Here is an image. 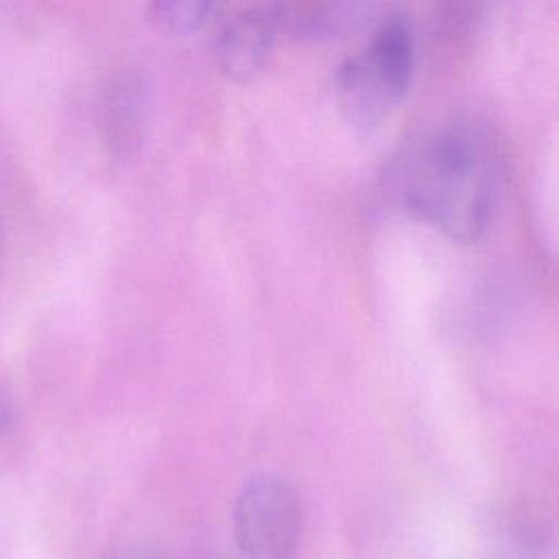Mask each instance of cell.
<instances>
[{
  "label": "cell",
  "mask_w": 559,
  "mask_h": 559,
  "mask_svg": "<svg viewBox=\"0 0 559 559\" xmlns=\"http://www.w3.org/2000/svg\"><path fill=\"white\" fill-rule=\"evenodd\" d=\"M502 183L496 140L467 118L439 120L406 142L391 168L400 205L459 242H474L493 221Z\"/></svg>",
  "instance_id": "obj_1"
},
{
  "label": "cell",
  "mask_w": 559,
  "mask_h": 559,
  "mask_svg": "<svg viewBox=\"0 0 559 559\" xmlns=\"http://www.w3.org/2000/svg\"><path fill=\"white\" fill-rule=\"evenodd\" d=\"M415 66V31L404 13L380 20L369 41L338 68V96L356 122L384 118L406 94Z\"/></svg>",
  "instance_id": "obj_2"
},
{
  "label": "cell",
  "mask_w": 559,
  "mask_h": 559,
  "mask_svg": "<svg viewBox=\"0 0 559 559\" xmlns=\"http://www.w3.org/2000/svg\"><path fill=\"white\" fill-rule=\"evenodd\" d=\"M301 504L277 474L249 478L234 504V539L247 559H290L299 544Z\"/></svg>",
  "instance_id": "obj_3"
},
{
  "label": "cell",
  "mask_w": 559,
  "mask_h": 559,
  "mask_svg": "<svg viewBox=\"0 0 559 559\" xmlns=\"http://www.w3.org/2000/svg\"><path fill=\"white\" fill-rule=\"evenodd\" d=\"M277 26V13L269 9H245L229 17L214 44L221 72L231 81H251L271 55Z\"/></svg>",
  "instance_id": "obj_4"
},
{
  "label": "cell",
  "mask_w": 559,
  "mask_h": 559,
  "mask_svg": "<svg viewBox=\"0 0 559 559\" xmlns=\"http://www.w3.org/2000/svg\"><path fill=\"white\" fill-rule=\"evenodd\" d=\"M107 124L111 129V142L116 146H129L135 138V127L142 116V92L135 81H127L111 92L107 103Z\"/></svg>",
  "instance_id": "obj_5"
},
{
  "label": "cell",
  "mask_w": 559,
  "mask_h": 559,
  "mask_svg": "<svg viewBox=\"0 0 559 559\" xmlns=\"http://www.w3.org/2000/svg\"><path fill=\"white\" fill-rule=\"evenodd\" d=\"M212 11V2L205 0H175L157 2L148 9L151 20L166 33L186 35L201 28Z\"/></svg>",
  "instance_id": "obj_6"
},
{
  "label": "cell",
  "mask_w": 559,
  "mask_h": 559,
  "mask_svg": "<svg viewBox=\"0 0 559 559\" xmlns=\"http://www.w3.org/2000/svg\"><path fill=\"white\" fill-rule=\"evenodd\" d=\"M111 559H159V557L148 548H127L116 552Z\"/></svg>",
  "instance_id": "obj_7"
},
{
  "label": "cell",
  "mask_w": 559,
  "mask_h": 559,
  "mask_svg": "<svg viewBox=\"0 0 559 559\" xmlns=\"http://www.w3.org/2000/svg\"><path fill=\"white\" fill-rule=\"evenodd\" d=\"M4 424H7V413H4V406L0 404V435L4 430Z\"/></svg>",
  "instance_id": "obj_8"
}]
</instances>
